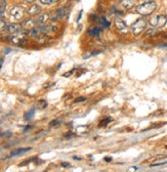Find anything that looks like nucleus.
<instances>
[{
  "instance_id": "0eeeda50",
  "label": "nucleus",
  "mask_w": 167,
  "mask_h": 172,
  "mask_svg": "<svg viewBox=\"0 0 167 172\" xmlns=\"http://www.w3.org/2000/svg\"><path fill=\"white\" fill-rule=\"evenodd\" d=\"M115 26H116L117 30L121 32V33H126V32H128L127 25L122 20H120V18H116V20H115Z\"/></svg>"
},
{
  "instance_id": "39448f33",
  "label": "nucleus",
  "mask_w": 167,
  "mask_h": 172,
  "mask_svg": "<svg viewBox=\"0 0 167 172\" xmlns=\"http://www.w3.org/2000/svg\"><path fill=\"white\" fill-rule=\"evenodd\" d=\"M25 14H26V11L24 7H22V6H15V7H12L10 9V11H9L10 17L14 18L15 21L23 20L25 17Z\"/></svg>"
},
{
  "instance_id": "c85d7f7f",
  "label": "nucleus",
  "mask_w": 167,
  "mask_h": 172,
  "mask_svg": "<svg viewBox=\"0 0 167 172\" xmlns=\"http://www.w3.org/2000/svg\"><path fill=\"white\" fill-rule=\"evenodd\" d=\"M2 63H3V59H0V68H1V66H2Z\"/></svg>"
},
{
  "instance_id": "6e6552de",
  "label": "nucleus",
  "mask_w": 167,
  "mask_h": 172,
  "mask_svg": "<svg viewBox=\"0 0 167 172\" xmlns=\"http://www.w3.org/2000/svg\"><path fill=\"white\" fill-rule=\"evenodd\" d=\"M49 20H50L49 14H41V15L38 17L37 20H35V22H36V26H44V25H46V23Z\"/></svg>"
},
{
  "instance_id": "f03ea898",
  "label": "nucleus",
  "mask_w": 167,
  "mask_h": 172,
  "mask_svg": "<svg viewBox=\"0 0 167 172\" xmlns=\"http://www.w3.org/2000/svg\"><path fill=\"white\" fill-rule=\"evenodd\" d=\"M28 35H29V32L27 30H23V29H22L18 33L12 34V37L10 40L12 43L15 44V45H23V44L27 43Z\"/></svg>"
},
{
  "instance_id": "dca6fc26",
  "label": "nucleus",
  "mask_w": 167,
  "mask_h": 172,
  "mask_svg": "<svg viewBox=\"0 0 167 172\" xmlns=\"http://www.w3.org/2000/svg\"><path fill=\"white\" fill-rule=\"evenodd\" d=\"M5 8H6V1L5 0H1V3H0V15L4 14Z\"/></svg>"
},
{
  "instance_id": "4468645a",
  "label": "nucleus",
  "mask_w": 167,
  "mask_h": 172,
  "mask_svg": "<svg viewBox=\"0 0 167 172\" xmlns=\"http://www.w3.org/2000/svg\"><path fill=\"white\" fill-rule=\"evenodd\" d=\"M102 32V29L101 28H92L90 30H88V35H90V36H98L99 35V33Z\"/></svg>"
},
{
  "instance_id": "a878e982",
  "label": "nucleus",
  "mask_w": 167,
  "mask_h": 172,
  "mask_svg": "<svg viewBox=\"0 0 167 172\" xmlns=\"http://www.w3.org/2000/svg\"><path fill=\"white\" fill-rule=\"evenodd\" d=\"M105 161H106V162H111V161H112V158H111V157H106V158H105Z\"/></svg>"
},
{
  "instance_id": "f3484780",
  "label": "nucleus",
  "mask_w": 167,
  "mask_h": 172,
  "mask_svg": "<svg viewBox=\"0 0 167 172\" xmlns=\"http://www.w3.org/2000/svg\"><path fill=\"white\" fill-rule=\"evenodd\" d=\"M99 22H101L102 26L104 28H109V27H110V23H109V22L106 20L105 18H99Z\"/></svg>"
},
{
  "instance_id": "6ab92c4d",
  "label": "nucleus",
  "mask_w": 167,
  "mask_h": 172,
  "mask_svg": "<svg viewBox=\"0 0 167 172\" xmlns=\"http://www.w3.org/2000/svg\"><path fill=\"white\" fill-rule=\"evenodd\" d=\"M34 114H35V110H31V111H29L28 113H26L25 114V120H30L32 117L34 116Z\"/></svg>"
},
{
  "instance_id": "a211bd4d",
  "label": "nucleus",
  "mask_w": 167,
  "mask_h": 172,
  "mask_svg": "<svg viewBox=\"0 0 167 172\" xmlns=\"http://www.w3.org/2000/svg\"><path fill=\"white\" fill-rule=\"evenodd\" d=\"M112 121H113V119H112V118H107V119H105V120H102L101 123H99V127H102V126H107L109 123L110 122H112Z\"/></svg>"
},
{
  "instance_id": "9d476101",
  "label": "nucleus",
  "mask_w": 167,
  "mask_h": 172,
  "mask_svg": "<svg viewBox=\"0 0 167 172\" xmlns=\"http://www.w3.org/2000/svg\"><path fill=\"white\" fill-rule=\"evenodd\" d=\"M136 0H121L120 5L125 9H131L136 5Z\"/></svg>"
},
{
  "instance_id": "393cba45",
  "label": "nucleus",
  "mask_w": 167,
  "mask_h": 172,
  "mask_svg": "<svg viewBox=\"0 0 167 172\" xmlns=\"http://www.w3.org/2000/svg\"><path fill=\"white\" fill-rule=\"evenodd\" d=\"M73 72H74V70H72L71 72L67 73V74H64V76H65V77H68V76H70V75H72V74H73Z\"/></svg>"
},
{
  "instance_id": "5701e85b",
  "label": "nucleus",
  "mask_w": 167,
  "mask_h": 172,
  "mask_svg": "<svg viewBox=\"0 0 167 172\" xmlns=\"http://www.w3.org/2000/svg\"><path fill=\"white\" fill-rule=\"evenodd\" d=\"M85 100H86L85 97H79L75 100V103H82V101H85Z\"/></svg>"
},
{
  "instance_id": "4be33fe9",
  "label": "nucleus",
  "mask_w": 167,
  "mask_h": 172,
  "mask_svg": "<svg viewBox=\"0 0 167 172\" xmlns=\"http://www.w3.org/2000/svg\"><path fill=\"white\" fill-rule=\"evenodd\" d=\"M60 122H61V121H60L59 119L51 121V122H50V126H56V125H57V124H59Z\"/></svg>"
},
{
  "instance_id": "9b49d317",
  "label": "nucleus",
  "mask_w": 167,
  "mask_h": 172,
  "mask_svg": "<svg viewBox=\"0 0 167 172\" xmlns=\"http://www.w3.org/2000/svg\"><path fill=\"white\" fill-rule=\"evenodd\" d=\"M40 11H41V7L39 5H37V4H35V5H32L30 8L28 9V14L29 15H37V14H40Z\"/></svg>"
},
{
  "instance_id": "bb28decb",
  "label": "nucleus",
  "mask_w": 167,
  "mask_h": 172,
  "mask_svg": "<svg viewBox=\"0 0 167 172\" xmlns=\"http://www.w3.org/2000/svg\"><path fill=\"white\" fill-rule=\"evenodd\" d=\"M81 15H82V10L80 11V14H79V17H78V18H77V22H79L80 21V18H81Z\"/></svg>"
},
{
  "instance_id": "b1692460",
  "label": "nucleus",
  "mask_w": 167,
  "mask_h": 172,
  "mask_svg": "<svg viewBox=\"0 0 167 172\" xmlns=\"http://www.w3.org/2000/svg\"><path fill=\"white\" fill-rule=\"evenodd\" d=\"M62 166L63 167H71V164H69V163H62Z\"/></svg>"
},
{
  "instance_id": "f8f14e48",
  "label": "nucleus",
  "mask_w": 167,
  "mask_h": 172,
  "mask_svg": "<svg viewBox=\"0 0 167 172\" xmlns=\"http://www.w3.org/2000/svg\"><path fill=\"white\" fill-rule=\"evenodd\" d=\"M29 151H31V148H24V149H15V152L11 153V157H17V156L23 155V154H25L26 152H29Z\"/></svg>"
},
{
  "instance_id": "1a4fd4ad",
  "label": "nucleus",
  "mask_w": 167,
  "mask_h": 172,
  "mask_svg": "<svg viewBox=\"0 0 167 172\" xmlns=\"http://www.w3.org/2000/svg\"><path fill=\"white\" fill-rule=\"evenodd\" d=\"M6 30H7L8 33H10V34H15V33H18L19 31L22 30V25L17 24V23L9 24V25H7V28H6Z\"/></svg>"
},
{
  "instance_id": "7c9ffc66",
  "label": "nucleus",
  "mask_w": 167,
  "mask_h": 172,
  "mask_svg": "<svg viewBox=\"0 0 167 172\" xmlns=\"http://www.w3.org/2000/svg\"><path fill=\"white\" fill-rule=\"evenodd\" d=\"M144 2H147V1H154V0H144Z\"/></svg>"
},
{
  "instance_id": "7ed1b4c3",
  "label": "nucleus",
  "mask_w": 167,
  "mask_h": 172,
  "mask_svg": "<svg viewBox=\"0 0 167 172\" xmlns=\"http://www.w3.org/2000/svg\"><path fill=\"white\" fill-rule=\"evenodd\" d=\"M146 26H147V21L144 18H140L131 25V32L133 33L134 36H139V35H140L144 31Z\"/></svg>"
},
{
  "instance_id": "2eb2a0df",
  "label": "nucleus",
  "mask_w": 167,
  "mask_h": 172,
  "mask_svg": "<svg viewBox=\"0 0 167 172\" xmlns=\"http://www.w3.org/2000/svg\"><path fill=\"white\" fill-rule=\"evenodd\" d=\"M46 107H47V101H46V100H38V103H37V108H38L39 110H44Z\"/></svg>"
},
{
  "instance_id": "c756f323",
  "label": "nucleus",
  "mask_w": 167,
  "mask_h": 172,
  "mask_svg": "<svg viewBox=\"0 0 167 172\" xmlns=\"http://www.w3.org/2000/svg\"><path fill=\"white\" fill-rule=\"evenodd\" d=\"M74 159H75V160H80V158H78V157H74Z\"/></svg>"
},
{
  "instance_id": "ddd939ff",
  "label": "nucleus",
  "mask_w": 167,
  "mask_h": 172,
  "mask_svg": "<svg viewBox=\"0 0 167 172\" xmlns=\"http://www.w3.org/2000/svg\"><path fill=\"white\" fill-rule=\"evenodd\" d=\"M24 27L26 29H28V30H31V29H33L34 27H36V22H35L34 20H32V18L27 20V21H25Z\"/></svg>"
},
{
  "instance_id": "aec40b11",
  "label": "nucleus",
  "mask_w": 167,
  "mask_h": 172,
  "mask_svg": "<svg viewBox=\"0 0 167 172\" xmlns=\"http://www.w3.org/2000/svg\"><path fill=\"white\" fill-rule=\"evenodd\" d=\"M6 28H7V25H6L5 21L0 18V32H3Z\"/></svg>"
},
{
  "instance_id": "f257e3e1",
  "label": "nucleus",
  "mask_w": 167,
  "mask_h": 172,
  "mask_svg": "<svg viewBox=\"0 0 167 172\" xmlns=\"http://www.w3.org/2000/svg\"><path fill=\"white\" fill-rule=\"evenodd\" d=\"M158 5L155 1H147L136 7V12L143 17H148L156 10Z\"/></svg>"
},
{
  "instance_id": "cd10ccee",
  "label": "nucleus",
  "mask_w": 167,
  "mask_h": 172,
  "mask_svg": "<svg viewBox=\"0 0 167 172\" xmlns=\"http://www.w3.org/2000/svg\"><path fill=\"white\" fill-rule=\"evenodd\" d=\"M26 1H27L28 3H32L33 1H35V0H26Z\"/></svg>"
},
{
  "instance_id": "423d86ee",
  "label": "nucleus",
  "mask_w": 167,
  "mask_h": 172,
  "mask_svg": "<svg viewBox=\"0 0 167 172\" xmlns=\"http://www.w3.org/2000/svg\"><path fill=\"white\" fill-rule=\"evenodd\" d=\"M66 14H67V7H62V8H59L57 10L54 11L53 15L50 18H51V21L56 22V21L61 20V18H63Z\"/></svg>"
},
{
  "instance_id": "412c9836",
  "label": "nucleus",
  "mask_w": 167,
  "mask_h": 172,
  "mask_svg": "<svg viewBox=\"0 0 167 172\" xmlns=\"http://www.w3.org/2000/svg\"><path fill=\"white\" fill-rule=\"evenodd\" d=\"M39 1L40 3H42L44 5H49V4H52V3L60 1V0H39Z\"/></svg>"
},
{
  "instance_id": "20e7f679",
  "label": "nucleus",
  "mask_w": 167,
  "mask_h": 172,
  "mask_svg": "<svg viewBox=\"0 0 167 172\" xmlns=\"http://www.w3.org/2000/svg\"><path fill=\"white\" fill-rule=\"evenodd\" d=\"M167 23V17L165 15H155V17H153L150 20L149 24L151 25L152 27H155V28H162L164 27Z\"/></svg>"
}]
</instances>
